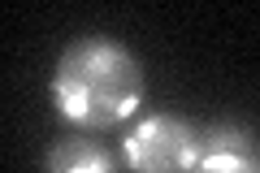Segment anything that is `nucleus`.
Instances as JSON below:
<instances>
[{
  "mask_svg": "<svg viewBox=\"0 0 260 173\" xmlns=\"http://www.w3.org/2000/svg\"><path fill=\"white\" fill-rule=\"evenodd\" d=\"M143 91L148 82L139 56L109 35H78L56 56L48 82L56 113L78 130H113L130 121L143 104Z\"/></svg>",
  "mask_w": 260,
  "mask_h": 173,
  "instance_id": "obj_1",
  "label": "nucleus"
},
{
  "mask_svg": "<svg viewBox=\"0 0 260 173\" xmlns=\"http://www.w3.org/2000/svg\"><path fill=\"white\" fill-rule=\"evenodd\" d=\"M204 130L178 113H148L121 139V160L130 173H195Z\"/></svg>",
  "mask_w": 260,
  "mask_h": 173,
  "instance_id": "obj_2",
  "label": "nucleus"
},
{
  "mask_svg": "<svg viewBox=\"0 0 260 173\" xmlns=\"http://www.w3.org/2000/svg\"><path fill=\"white\" fill-rule=\"evenodd\" d=\"M195 173H260L256 139H251L243 126H234V121H217V126H208Z\"/></svg>",
  "mask_w": 260,
  "mask_h": 173,
  "instance_id": "obj_3",
  "label": "nucleus"
},
{
  "mask_svg": "<svg viewBox=\"0 0 260 173\" xmlns=\"http://www.w3.org/2000/svg\"><path fill=\"white\" fill-rule=\"evenodd\" d=\"M44 173H117V160L104 143H95L87 134H70L48 147Z\"/></svg>",
  "mask_w": 260,
  "mask_h": 173,
  "instance_id": "obj_4",
  "label": "nucleus"
}]
</instances>
